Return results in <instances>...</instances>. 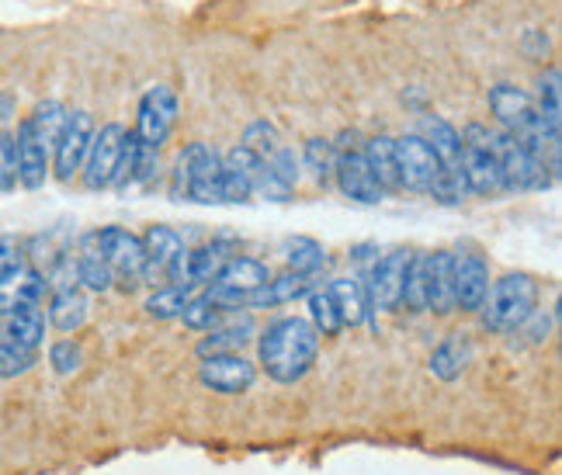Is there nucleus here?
<instances>
[{"mask_svg": "<svg viewBox=\"0 0 562 475\" xmlns=\"http://www.w3.org/2000/svg\"><path fill=\"white\" fill-rule=\"evenodd\" d=\"M316 354H319V333L313 330L310 319L285 316L274 319L261 333V369L268 372V378L281 385L306 378Z\"/></svg>", "mask_w": 562, "mask_h": 475, "instance_id": "f257e3e1", "label": "nucleus"}, {"mask_svg": "<svg viewBox=\"0 0 562 475\" xmlns=\"http://www.w3.org/2000/svg\"><path fill=\"white\" fill-rule=\"evenodd\" d=\"M535 313H538V282L531 274H504L501 282L490 285L480 306L483 330L490 333H517Z\"/></svg>", "mask_w": 562, "mask_h": 475, "instance_id": "f03ea898", "label": "nucleus"}, {"mask_svg": "<svg viewBox=\"0 0 562 475\" xmlns=\"http://www.w3.org/2000/svg\"><path fill=\"white\" fill-rule=\"evenodd\" d=\"M175 199H191L202 205H223V157L205 143L181 149L175 170Z\"/></svg>", "mask_w": 562, "mask_h": 475, "instance_id": "7ed1b4c3", "label": "nucleus"}, {"mask_svg": "<svg viewBox=\"0 0 562 475\" xmlns=\"http://www.w3.org/2000/svg\"><path fill=\"white\" fill-rule=\"evenodd\" d=\"M490 136H493V157H496V167H501L504 191H546L555 181L549 174V167L542 160H535L510 133L496 128Z\"/></svg>", "mask_w": 562, "mask_h": 475, "instance_id": "20e7f679", "label": "nucleus"}, {"mask_svg": "<svg viewBox=\"0 0 562 475\" xmlns=\"http://www.w3.org/2000/svg\"><path fill=\"white\" fill-rule=\"evenodd\" d=\"M459 136H462V174H465L469 194H483V199L501 194L504 181H501V167H496V157H493L490 128L469 125Z\"/></svg>", "mask_w": 562, "mask_h": 475, "instance_id": "39448f33", "label": "nucleus"}, {"mask_svg": "<svg viewBox=\"0 0 562 475\" xmlns=\"http://www.w3.org/2000/svg\"><path fill=\"white\" fill-rule=\"evenodd\" d=\"M393 154H396V174H400L403 191H414V194L435 191V184L441 178V163L417 133L393 139Z\"/></svg>", "mask_w": 562, "mask_h": 475, "instance_id": "423d86ee", "label": "nucleus"}, {"mask_svg": "<svg viewBox=\"0 0 562 475\" xmlns=\"http://www.w3.org/2000/svg\"><path fill=\"white\" fill-rule=\"evenodd\" d=\"M175 122H178V94L164 88V83H157V88H149L139 101V122L133 133L146 149H157L160 154V146L167 143Z\"/></svg>", "mask_w": 562, "mask_h": 475, "instance_id": "0eeeda50", "label": "nucleus"}, {"mask_svg": "<svg viewBox=\"0 0 562 475\" xmlns=\"http://www.w3.org/2000/svg\"><path fill=\"white\" fill-rule=\"evenodd\" d=\"M91 139H94V118L88 112H70L67 125H63V133L53 146V170L59 181H74L80 174L83 160H88Z\"/></svg>", "mask_w": 562, "mask_h": 475, "instance_id": "6e6552de", "label": "nucleus"}, {"mask_svg": "<svg viewBox=\"0 0 562 475\" xmlns=\"http://www.w3.org/2000/svg\"><path fill=\"white\" fill-rule=\"evenodd\" d=\"M406 264H409V250H393V253L379 257L372 271L361 278L364 295H369V309H385V313L400 309Z\"/></svg>", "mask_w": 562, "mask_h": 475, "instance_id": "1a4fd4ad", "label": "nucleus"}, {"mask_svg": "<svg viewBox=\"0 0 562 475\" xmlns=\"http://www.w3.org/2000/svg\"><path fill=\"white\" fill-rule=\"evenodd\" d=\"M94 240V253L101 261L112 268V274H122V278H139L143 268H146V253H143V240L136 233H128L122 226H108L101 233L91 236Z\"/></svg>", "mask_w": 562, "mask_h": 475, "instance_id": "9d476101", "label": "nucleus"}, {"mask_svg": "<svg viewBox=\"0 0 562 475\" xmlns=\"http://www.w3.org/2000/svg\"><path fill=\"white\" fill-rule=\"evenodd\" d=\"M122 136L125 128L122 125H101L94 139H91V149H88V160H83V184L91 191H104L112 188V178H115V163H119V149H122Z\"/></svg>", "mask_w": 562, "mask_h": 475, "instance_id": "9b49d317", "label": "nucleus"}, {"mask_svg": "<svg viewBox=\"0 0 562 475\" xmlns=\"http://www.w3.org/2000/svg\"><path fill=\"white\" fill-rule=\"evenodd\" d=\"M199 378L205 388L220 396H240L257 382V369L244 354H220V358H202Z\"/></svg>", "mask_w": 562, "mask_h": 475, "instance_id": "f8f14e48", "label": "nucleus"}, {"mask_svg": "<svg viewBox=\"0 0 562 475\" xmlns=\"http://www.w3.org/2000/svg\"><path fill=\"white\" fill-rule=\"evenodd\" d=\"M451 274H456V309L480 313L490 292V264L480 253H451Z\"/></svg>", "mask_w": 562, "mask_h": 475, "instance_id": "ddd939ff", "label": "nucleus"}, {"mask_svg": "<svg viewBox=\"0 0 562 475\" xmlns=\"http://www.w3.org/2000/svg\"><path fill=\"white\" fill-rule=\"evenodd\" d=\"M334 181L337 188L348 194L351 202H361V205H379L385 199V191L379 188V181L372 178L369 163H364L361 149H344L337 154V163H334Z\"/></svg>", "mask_w": 562, "mask_h": 475, "instance_id": "4468645a", "label": "nucleus"}, {"mask_svg": "<svg viewBox=\"0 0 562 475\" xmlns=\"http://www.w3.org/2000/svg\"><path fill=\"white\" fill-rule=\"evenodd\" d=\"M417 136L430 146L445 174H462V136L456 125H448L441 115H424Z\"/></svg>", "mask_w": 562, "mask_h": 475, "instance_id": "2eb2a0df", "label": "nucleus"}, {"mask_svg": "<svg viewBox=\"0 0 562 475\" xmlns=\"http://www.w3.org/2000/svg\"><path fill=\"white\" fill-rule=\"evenodd\" d=\"M14 149H18V184L29 188V191L46 184V178H49V149L35 139L29 122L18 125Z\"/></svg>", "mask_w": 562, "mask_h": 475, "instance_id": "dca6fc26", "label": "nucleus"}, {"mask_svg": "<svg viewBox=\"0 0 562 475\" xmlns=\"http://www.w3.org/2000/svg\"><path fill=\"white\" fill-rule=\"evenodd\" d=\"M319 274H281V278H268V285H261L257 292L244 295V306L250 309H274V306H285V302H295L302 295H310L316 285Z\"/></svg>", "mask_w": 562, "mask_h": 475, "instance_id": "f3484780", "label": "nucleus"}, {"mask_svg": "<svg viewBox=\"0 0 562 475\" xmlns=\"http://www.w3.org/2000/svg\"><path fill=\"white\" fill-rule=\"evenodd\" d=\"M427 313L451 316L456 313V274H451V253H427Z\"/></svg>", "mask_w": 562, "mask_h": 475, "instance_id": "a211bd4d", "label": "nucleus"}, {"mask_svg": "<svg viewBox=\"0 0 562 475\" xmlns=\"http://www.w3.org/2000/svg\"><path fill=\"white\" fill-rule=\"evenodd\" d=\"M42 292H46V278L29 264H14L0 274V313L14 306H38Z\"/></svg>", "mask_w": 562, "mask_h": 475, "instance_id": "6ab92c4d", "label": "nucleus"}, {"mask_svg": "<svg viewBox=\"0 0 562 475\" xmlns=\"http://www.w3.org/2000/svg\"><path fill=\"white\" fill-rule=\"evenodd\" d=\"M254 340V319L250 316H226L220 327L209 330L199 340V358H220V354H240L247 343Z\"/></svg>", "mask_w": 562, "mask_h": 475, "instance_id": "aec40b11", "label": "nucleus"}, {"mask_svg": "<svg viewBox=\"0 0 562 475\" xmlns=\"http://www.w3.org/2000/svg\"><path fill=\"white\" fill-rule=\"evenodd\" d=\"M139 240H143V253H146V268H143L139 278H157V274H164L184 253L181 233H175L170 226H149L146 236H139Z\"/></svg>", "mask_w": 562, "mask_h": 475, "instance_id": "412c9836", "label": "nucleus"}, {"mask_svg": "<svg viewBox=\"0 0 562 475\" xmlns=\"http://www.w3.org/2000/svg\"><path fill=\"white\" fill-rule=\"evenodd\" d=\"M475 358V343L469 333H448L441 348L430 354V375L441 382H456L469 372V364Z\"/></svg>", "mask_w": 562, "mask_h": 475, "instance_id": "4be33fe9", "label": "nucleus"}, {"mask_svg": "<svg viewBox=\"0 0 562 475\" xmlns=\"http://www.w3.org/2000/svg\"><path fill=\"white\" fill-rule=\"evenodd\" d=\"M4 340L18 343V348L38 351L42 337H46V316H42L38 306H14L4 313Z\"/></svg>", "mask_w": 562, "mask_h": 475, "instance_id": "5701e85b", "label": "nucleus"}, {"mask_svg": "<svg viewBox=\"0 0 562 475\" xmlns=\"http://www.w3.org/2000/svg\"><path fill=\"white\" fill-rule=\"evenodd\" d=\"M268 264L254 261V257H233V261L220 271V278H215V289H226V292H236V295H250L257 292L261 285H268Z\"/></svg>", "mask_w": 562, "mask_h": 475, "instance_id": "b1692460", "label": "nucleus"}, {"mask_svg": "<svg viewBox=\"0 0 562 475\" xmlns=\"http://www.w3.org/2000/svg\"><path fill=\"white\" fill-rule=\"evenodd\" d=\"M236 247L229 240H215L202 250L188 253V282L191 285H212L215 278H220V271L233 261Z\"/></svg>", "mask_w": 562, "mask_h": 475, "instance_id": "393cba45", "label": "nucleus"}, {"mask_svg": "<svg viewBox=\"0 0 562 475\" xmlns=\"http://www.w3.org/2000/svg\"><path fill=\"white\" fill-rule=\"evenodd\" d=\"M327 295H330L344 327H358V323L369 316V295H364L361 278H337V282L327 289Z\"/></svg>", "mask_w": 562, "mask_h": 475, "instance_id": "a878e982", "label": "nucleus"}, {"mask_svg": "<svg viewBox=\"0 0 562 475\" xmlns=\"http://www.w3.org/2000/svg\"><path fill=\"white\" fill-rule=\"evenodd\" d=\"M361 157L369 163L372 178L379 181L382 191H403L400 174H396V154H393V136H372L361 146Z\"/></svg>", "mask_w": 562, "mask_h": 475, "instance_id": "bb28decb", "label": "nucleus"}, {"mask_svg": "<svg viewBox=\"0 0 562 475\" xmlns=\"http://www.w3.org/2000/svg\"><path fill=\"white\" fill-rule=\"evenodd\" d=\"M88 298H83L77 289L74 292H53L49 298V323L59 330V333H74L80 330L83 323H88Z\"/></svg>", "mask_w": 562, "mask_h": 475, "instance_id": "cd10ccee", "label": "nucleus"}, {"mask_svg": "<svg viewBox=\"0 0 562 475\" xmlns=\"http://www.w3.org/2000/svg\"><path fill=\"white\" fill-rule=\"evenodd\" d=\"M281 257L295 274H319L327 268V250L313 236H292V240L281 244Z\"/></svg>", "mask_w": 562, "mask_h": 475, "instance_id": "c85d7f7f", "label": "nucleus"}, {"mask_svg": "<svg viewBox=\"0 0 562 475\" xmlns=\"http://www.w3.org/2000/svg\"><path fill=\"white\" fill-rule=\"evenodd\" d=\"M67 115L70 112L59 101H38L35 112L25 122H29V128L35 133V139L46 146V149H53L56 139H59V133H63V125H67Z\"/></svg>", "mask_w": 562, "mask_h": 475, "instance_id": "c756f323", "label": "nucleus"}, {"mask_svg": "<svg viewBox=\"0 0 562 475\" xmlns=\"http://www.w3.org/2000/svg\"><path fill=\"white\" fill-rule=\"evenodd\" d=\"M400 306H406V313H427V253H409Z\"/></svg>", "mask_w": 562, "mask_h": 475, "instance_id": "7c9ffc66", "label": "nucleus"}, {"mask_svg": "<svg viewBox=\"0 0 562 475\" xmlns=\"http://www.w3.org/2000/svg\"><path fill=\"white\" fill-rule=\"evenodd\" d=\"M226 316H229V313L215 306V302H212L209 295H194V298L188 302V306L181 309L178 319L184 323L188 330H194V333H209V330L220 327V323H223Z\"/></svg>", "mask_w": 562, "mask_h": 475, "instance_id": "2f4dec72", "label": "nucleus"}, {"mask_svg": "<svg viewBox=\"0 0 562 475\" xmlns=\"http://www.w3.org/2000/svg\"><path fill=\"white\" fill-rule=\"evenodd\" d=\"M302 167L310 170L316 184H330L334 181V163H337V154H334V143L330 139H310L306 149H302Z\"/></svg>", "mask_w": 562, "mask_h": 475, "instance_id": "473e14b6", "label": "nucleus"}, {"mask_svg": "<svg viewBox=\"0 0 562 475\" xmlns=\"http://www.w3.org/2000/svg\"><path fill=\"white\" fill-rule=\"evenodd\" d=\"M191 298H194L191 285H167L146 298V313L154 319H178Z\"/></svg>", "mask_w": 562, "mask_h": 475, "instance_id": "72a5a7b5", "label": "nucleus"}, {"mask_svg": "<svg viewBox=\"0 0 562 475\" xmlns=\"http://www.w3.org/2000/svg\"><path fill=\"white\" fill-rule=\"evenodd\" d=\"M112 282H115L112 268H108L94 250H88L77 261V285L91 289V292H108V289H112Z\"/></svg>", "mask_w": 562, "mask_h": 475, "instance_id": "f704fd0d", "label": "nucleus"}, {"mask_svg": "<svg viewBox=\"0 0 562 475\" xmlns=\"http://www.w3.org/2000/svg\"><path fill=\"white\" fill-rule=\"evenodd\" d=\"M310 323L319 337H337L344 330V323H340L327 292H310Z\"/></svg>", "mask_w": 562, "mask_h": 475, "instance_id": "c9c22d12", "label": "nucleus"}, {"mask_svg": "<svg viewBox=\"0 0 562 475\" xmlns=\"http://www.w3.org/2000/svg\"><path fill=\"white\" fill-rule=\"evenodd\" d=\"M538 115H542L552 128H559V115H562V104H559V70H546L538 77V98H535Z\"/></svg>", "mask_w": 562, "mask_h": 475, "instance_id": "e433bc0d", "label": "nucleus"}, {"mask_svg": "<svg viewBox=\"0 0 562 475\" xmlns=\"http://www.w3.org/2000/svg\"><path fill=\"white\" fill-rule=\"evenodd\" d=\"M136 163H139V139H136V133H125L122 136V149H119L112 188H119V191L133 188L136 184Z\"/></svg>", "mask_w": 562, "mask_h": 475, "instance_id": "4c0bfd02", "label": "nucleus"}, {"mask_svg": "<svg viewBox=\"0 0 562 475\" xmlns=\"http://www.w3.org/2000/svg\"><path fill=\"white\" fill-rule=\"evenodd\" d=\"M240 146H247L250 154H257L261 160H271L278 149H281V133H278L271 122H254L247 133H244V143Z\"/></svg>", "mask_w": 562, "mask_h": 475, "instance_id": "58836bf2", "label": "nucleus"}, {"mask_svg": "<svg viewBox=\"0 0 562 475\" xmlns=\"http://www.w3.org/2000/svg\"><path fill=\"white\" fill-rule=\"evenodd\" d=\"M35 369V351L0 340V378H18Z\"/></svg>", "mask_w": 562, "mask_h": 475, "instance_id": "ea45409f", "label": "nucleus"}, {"mask_svg": "<svg viewBox=\"0 0 562 475\" xmlns=\"http://www.w3.org/2000/svg\"><path fill=\"white\" fill-rule=\"evenodd\" d=\"M49 364H53L56 375H74L83 364V354H80V348L74 340H56L49 348Z\"/></svg>", "mask_w": 562, "mask_h": 475, "instance_id": "a19ab883", "label": "nucleus"}, {"mask_svg": "<svg viewBox=\"0 0 562 475\" xmlns=\"http://www.w3.org/2000/svg\"><path fill=\"white\" fill-rule=\"evenodd\" d=\"M18 184V149L14 136L0 133V191H11Z\"/></svg>", "mask_w": 562, "mask_h": 475, "instance_id": "79ce46f5", "label": "nucleus"}, {"mask_svg": "<svg viewBox=\"0 0 562 475\" xmlns=\"http://www.w3.org/2000/svg\"><path fill=\"white\" fill-rule=\"evenodd\" d=\"M265 163L274 170V178H278V181H285L289 188H295V181H299V167H302V163L295 160V154H292L289 146H281L278 154H274L271 160H265Z\"/></svg>", "mask_w": 562, "mask_h": 475, "instance_id": "37998d69", "label": "nucleus"}, {"mask_svg": "<svg viewBox=\"0 0 562 475\" xmlns=\"http://www.w3.org/2000/svg\"><path fill=\"white\" fill-rule=\"evenodd\" d=\"M14 264H21V253H18V244L8 240V236H0V274L11 271Z\"/></svg>", "mask_w": 562, "mask_h": 475, "instance_id": "c03bdc74", "label": "nucleus"}, {"mask_svg": "<svg viewBox=\"0 0 562 475\" xmlns=\"http://www.w3.org/2000/svg\"><path fill=\"white\" fill-rule=\"evenodd\" d=\"M14 98L8 91H0V133H11V122H14Z\"/></svg>", "mask_w": 562, "mask_h": 475, "instance_id": "a18cd8bd", "label": "nucleus"}]
</instances>
